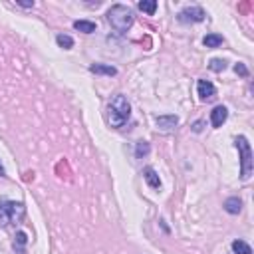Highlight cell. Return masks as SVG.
Here are the masks:
<instances>
[{
	"label": "cell",
	"instance_id": "obj_17",
	"mask_svg": "<svg viewBox=\"0 0 254 254\" xmlns=\"http://www.w3.org/2000/svg\"><path fill=\"white\" fill-rule=\"evenodd\" d=\"M137 6H139V10L147 12L149 16H151V14H155V10H157V2H155V0H141Z\"/></svg>",
	"mask_w": 254,
	"mask_h": 254
},
{
	"label": "cell",
	"instance_id": "obj_11",
	"mask_svg": "<svg viewBox=\"0 0 254 254\" xmlns=\"http://www.w3.org/2000/svg\"><path fill=\"white\" fill-rule=\"evenodd\" d=\"M89 71L101 73V75H117V69L113 65H107V64H91L89 65Z\"/></svg>",
	"mask_w": 254,
	"mask_h": 254
},
{
	"label": "cell",
	"instance_id": "obj_16",
	"mask_svg": "<svg viewBox=\"0 0 254 254\" xmlns=\"http://www.w3.org/2000/svg\"><path fill=\"white\" fill-rule=\"evenodd\" d=\"M56 42H58V46L64 48V50L73 48V38L67 36V34H58V36H56Z\"/></svg>",
	"mask_w": 254,
	"mask_h": 254
},
{
	"label": "cell",
	"instance_id": "obj_23",
	"mask_svg": "<svg viewBox=\"0 0 254 254\" xmlns=\"http://www.w3.org/2000/svg\"><path fill=\"white\" fill-rule=\"evenodd\" d=\"M6 175V171H4V167H2V163H0V177H4Z\"/></svg>",
	"mask_w": 254,
	"mask_h": 254
},
{
	"label": "cell",
	"instance_id": "obj_3",
	"mask_svg": "<svg viewBox=\"0 0 254 254\" xmlns=\"http://www.w3.org/2000/svg\"><path fill=\"white\" fill-rule=\"evenodd\" d=\"M26 214V206L20 200H8L2 198L0 200V226H8V224H16L24 218Z\"/></svg>",
	"mask_w": 254,
	"mask_h": 254
},
{
	"label": "cell",
	"instance_id": "obj_14",
	"mask_svg": "<svg viewBox=\"0 0 254 254\" xmlns=\"http://www.w3.org/2000/svg\"><path fill=\"white\" fill-rule=\"evenodd\" d=\"M202 44H204L206 48H218V46L222 44V36H220V34H206L204 40H202Z\"/></svg>",
	"mask_w": 254,
	"mask_h": 254
},
{
	"label": "cell",
	"instance_id": "obj_4",
	"mask_svg": "<svg viewBox=\"0 0 254 254\" xmlns=\"http://www.w3.org/2000/svg\"><path fill=\"white\" fill-rule=\"evenodd\" d=\"M234 145L238 149V155H240V179L242 181H248L250 175H252V169H254V159H252V147L248 143V139L244 135H238L234 139Z\"/></svg>",
	"mask_w": 254,
	"mask_h": 254
},
{
	"label": "cell",
	"instance_id": "obj_12",
	"mask_svg": "<svg viewBox=\"0 0 254 254\" xmlns=\"http://www.w3.org/2000/svg\"><path fill=\"white\" fill-rule=\"evenodd\" d=\"M73 28H75L77 32L91 34V32H95V22H91V20H75V22H73Z\"/></svg>",
	"mask_w": 254,
	"mask_h": 254
},
{
	"label": "cell",
	"instance_id": "obj_22",
	"mask_svg": "<svg viewBox=\"0 0 254 254\" xmlns=\"http://www.w3.org/2000/svg\"><path fill=\"white\" fill-rule=\"evenodd\" d=\"M16 4H20V6H24V8H32V6H34V2H20V0H18Z\"/></svg>",
	"mask_w": 254,
	"mask_h": 254
},
{
	"label": "cell",
	"instance_id": "obj_2",
	"mask_svg": "<svg viewBox=\"0 0 254 254\" xmlns=\"http://www.w3.org/2000/svg\"><path fill=\"white\" fill-rule=\"evenodd\" d=\"M107 22L119 34H125L133 24V10L125 4H113L107 10Z\"/></svg>",
	"mask_w": 254,
	"mask_h": 254
},
{
	"label": "cell",
	"instance_id": "obj_18",
	"mask_svg": "<svg viewBox=\"0 0 254 254\" xmlns=\"http://www.w3.org/2000/svg\"><path fill=\"white\" fill-rule=\"evenodd\" d=\"M208 67H210L212 71H222V69L226 67V62H224V60H218V58H212V60L208 62Z\"/></svg>",
	"mask_w": 254,
	"mask_h": 254
},
{
	"label": "cell",
	"instance_id": "obj_1",
	"mask_svg": "<svg viewBox=\"0 0 254 254\" xmlns=\"http://www.w3.org/2000/svg\"><path fill=\"white\" fill-rule=\"evenodd\" d=\"M129 117H131V105H129L127 97L121 95V93L113 95L109 105H107V123L111 127L119 129V127H123L127 123Z\"/></svg>",
	"mask_w": 254,
	"mask_h": 254
},
{
	"label": "cell",
	"instance_id": "obj_15",
	"mask_svg": "<svg viewBox=\"0 0 254 254\" xmlns=\"http://www.w3.org/2000/svg\"><path fill=\"white\" fill-rule=\"evenodd\" d=\"M149 151H151V145H149L147 141H137V145H135V157H137V159L147 157Z\"/></svg>",
	"mask_w": 254,
	"mask_h": 254
},
{
	"label": "cell",
	"instance_id": "obj_19",
	"mask_svg": "<svg viewBox=\"0 0 254 254\" xmlns=\"http://www.w3.org/2000/svg\"><path fill=\"white\" fill-rule=\"evenodd\" d=\"M26 242H28V236H26V232H22V230H20V232H18V234H16V242H14V248H16V246H18V248H20V250H22V248H24V244H26Z\"/></svg>",
	"mask_w": 254,
	"mask_h": 254
},
{
	"label": "cell",
	"instance_id": "obj_20",
	"mask_svg": "<svg viewBox=\"0 0 254 254\" xmlns=\"http://www.w3.org/2000/svg\"><path fill=\"white\" fill-rule=\"evenodd\" d=\"M234 71L240 73V75H248V69H246L244 64H236V65H234Z\"/></svg>",
	"mask_w": 254,
	"mask_h": 254
},
{
	"label": "cell",
	"instance_id": "obj_6",
	"mask_svg": "<svg viewBox=\"0 0 254 254\" xmlns=\"http://www.w3.org/2000/svg\"><path fill=\"white\" fill-rule=\"evenodd\" d=\"M196 93H198V97H200L202 101H206V99H212V97H214L216 87H214V83H210L208 79H198V83H196Z\"/></svg>",
	"mask_w": 254,
	"mask_h": 254
},
{
	"label": "cell",
	"instance_id": "obj_7",
	"mask_svg": "<svg viewBox=\"0 0 254 254\" xmlns=\"http://www.w3.org/2000/svg\"><path fill=\"white\" fill-rule=\"evenodd\" d=\"M226 117H228V109L224 105H216L210 111V123H212V127H222V123L226 121Z\"/></svg>",
	"mask_w": 254,
	"mask_h": 254
},
{
	"label": "cell",
	"instance_id": "obj_13",
	"mask_svg": "<svg viewBox=\"0 0 254 254\" xmlns=\"http://www.w3.org/2000/svg\"><path fill=\"white\" fill-rule=\"evenodd\" d=\"M232 252H234V254H252V248H250V244L244 242V240H234V242H232Z\"/></svg>",
	"mask_w": 254,
	"mask_h": 254
},
{
	"label": "cell",
	"instance_id": "obj_10",
	"mask_svg": "<svg viewBox=\"0 0 254 254\" xmlns=\"http://www.w3.org/2000/svg\"><path fill=\"white\" fill-rule=\"evenodd\" d=\"M224 210L228 212V214H238L240 210H242V200L238 198V196H230V198H226L224 200Z\"/></svg>",
	"mask_w": 254,
	"mask_h": 254
},
{
	"label": "cell",
	"instance_id": "obj_21",
	"mask_svg": "<svg viewBox=\"0 0 254 254\" xmlns=\"http://www.w3.org/2000/svg\"><path fill=\"white\" fill-rule=\"evenodd\" d=\"M202 125H204L202 121H196V123L192 125V131H194V133H200V131H202Z\"/></svg>",
	"mask_w": 254,
	"mask_h": 254
},
{
	"label": "cell",
	"instance_id": "obj_8",
	"mask_svg": "<svg viewBox=\"0 0 254 254\" xmlns=\"http://www.w3.org/2000/svg\"><path fill=\"white\" fill-rule=\"evenodd\" d=\"M155 123H157V127L163 129V131H173V129L179 125V117H177V115H159V117L155 119Z\"/></svg>",
	"mask_w": 254,
	"mask_h": 254
},
{
	"label": "cell",
	"instance_id": "obj_5",
	"mask_svg": "<svg viewBox=\"0 0 254 254\" xmlns=\"http://www.w3.org/2000/svg\"><path fill=\"white\" fill-rule=\"evenodd\" d=\"M204 10L200 6H187L179 12V22H202L204 20Z\"/></svg>",
	"mask_w": 254,
	"mask_h": 254
},
{
	"label": "cell",
	"instance_id": "obj_9",
	"mask_svg": "<svg viewBox=\"0 0 254 254\" xmlns=\"http://www.w3.org/2000/svg\"><path fill=\"white\" fill-rule=\"evenodd\" d=\"M143 179H145V183H147L151 189H159V187H161V179H159V175L155 173V169H151V167H147V169L143 171Z\"/></svg>",
	"mask_w": 254,
	"mask_h": 254
}]
</instances>
